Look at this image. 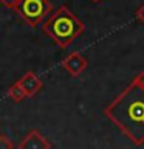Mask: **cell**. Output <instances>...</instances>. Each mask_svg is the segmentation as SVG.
Listing matches in <instances>:
<instances>
[{
	"mask_svg": "<svg viewBox=\"0 0 144 149\" xmlns=\"http://www.w3.org/2000/svg\"><path fill=\"white\" fill-rule=\"evenodd\" d=\"M87 59L79 53V51H73L68 56H65L62 59V67L67 70V72L71 74V76H79L84 70L87 68Z\"/></svg>",
	"mask_w": 144,
	"mask_h": 149,
	"instance_id": "cell-5",
	"label": "cell"
},
{
	"mask_svg": "<svg viewBox=\"0 0 144 149\" xmlns=\"http://www.w3.org/2000/svg\"><path fill=\"white\" fill-rule=\"evenodd\" d=\"M104 115L135 144L144 143V88L130 82L104 109Z\"/></svg>",
	"mask_w": 144,
	"mask_h": 149,
	"instance_id": "cell-1",
	"label": "cell"
},
{
	"mask_svg": "<svg viewBox=\"0 0 144 149\" xmlns=\"http://www.w3.org/2000/svg\"><path fill=\"white\" fill-rule=\"evenodd\" d=\"M19 16L30 26H37L44 23L53 13V5L48 0H20L14 8Z\"/></svg>",
	"mask_w": 144,
	"mask_h": 149,
	"instance_id": "cell-3",
	"label": "cell"
},
{
	"mask_svg": "<svg viewBox=\"0 0 144 149\" xmlns=\"http://www.w3.org/2000/svg\"><path fill=\"white\" fill-rule=\"evenodd\" d=\"M19 2H20V0H0V3H3L5 6L11 8V9H14V8H16Z\"/></svg>",
	"mask_w": 144,
	"mask_h": 149,
	"instance_id": "cell-11",
	"label": "cell"
},
{
	"mask_svg": "<svg viewBox=\"0 0 144 149\" xmlns=\"http://www.w3.org/2000/svg\"><path fill=\"white\" fill-rule=\"evenodd\" d=\"M0 149H14V143L5 134L0 135Z\"/></svg>",
	"mask_w": 144,
	"mask_h": 149,
	"instance_id": "cell-8",
	"label": "cell"
},
{
	"mask_svg": "<svg viewBox=\"0 0 144 149\" xmlns=\"http://www.w3.org/2000/svg\"><path fill=\"white\" fill-rule=\"evenodd\" d=\"M91 2H95V3H96V2H101V0H91Z\"/></svg>",
	"mask_w": 144,
	"mask_h": 149,
	"instance_id": "cell-12",
	"label": "cell"
},
{
	"mask_svg": "<svg viewBox=\"0 0 144 149\" xmlns=\"http://www.w3.org/2000/svg\"><path fill=\"white\" fill-rule=\"evenodd\" d=\"M132 82L135 84V86L144 88V70H143V72H138L136 74H135L133 79H132Z\"/></svg>",
	"mask_w": 144,
	"mask_h": 149,
	"instance_id": "cell-9",
	"label": "cell"
},
{
	"mask_svg": "<svg viewBox=\"0 0 144 149\" xmlns=\"http://www.w3.org/2000/svg\"><path fill=\"white\" fill-rule=\"evenodd\" d=\"M19 149H51V143L37 129H31L19 143Z\"/></svg>",
	"mask_w": 144,
	"mask_h": 149,
	"instance_id": "cell-4",
	"label": "cell"
},
{
	"mask_svg": "<svg viewBox=\"0 0 144 149\" xmlns=\"http://www.w3.org/2000/svg\"><path fill=\"white\" fill-rule=\"evenodd\" d=\"M17 82L20 84V87L25 90V93L28 96H34L36 93L42 88V86H44L42 81H40V78L37 76L34 72H26Z\"/></svg>",
	"mask_w": 144,
	"mask_h": 149,
	"instance_id": "cell-6",
	"label": "cell"
},
{
	"mask_svg": "<svg viewBox=\"0 0 144 149\" xmlns=\"http://www.w3.org/2000/svg\"><path fill=\"white\" fill-rule=\"evenodd\" d=\"M8 96L11 98L14 102H20V101L25 100V98H28V95L25 93V90H23V88L20 87V84H19V82H14L12 86L9 87Z\"/></svg>",
	"mask_w": 144,
	"mask_h": 149,
	"instance_id": "cell-7",
	"label": "cell"
},
{
	"mask_svg": "<svg viewBox=\"0 0 144 149\" xmlns=\"http://www.w3.org/2000/svg\"><path fill=\"white\" fill-rule=\"evenodd\" d=\"M42 31L51 37L60 48H67L85 31V25L68 6L62 5L54 9L51 16L42 23Z\"/></svg>",
	"mask_w": 144,
	"mask_h": 149,
	"instance_id": "cell-2",
	"label": "cell"
},
{
	"mask_svg": "<svg viewBox=\"0 0 144 149\" xmlns=\"http://www.w3.org/2000/svg\"><path fill=\"white\" fill-rule=\"evenodd\" d=\"M135 17H136V20H138V22H141L143 25H144V3L136 9V14H135Z\"/></svg>",
	"mask_w": 144,
	"mask_h": 149,
	"instance_id": "cell-10",
	"label": "cell"
}]
</instances>
